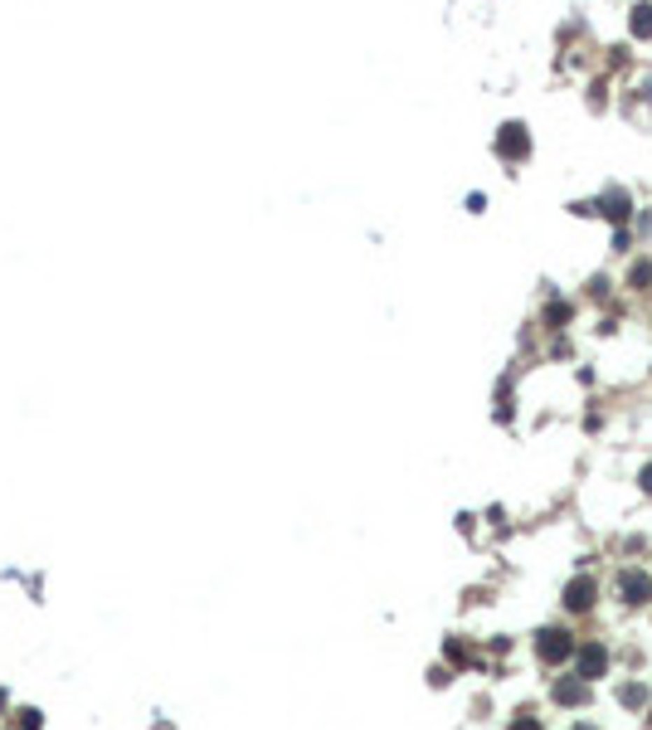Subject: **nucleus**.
<instances>
[{
	"label": "nucleus",
	"mask_w": 652,
	"mask_h": 730,
	"mask_svg": "<svg viewBox=\"0 0 652 730\" xmlns=\"http://www.w3.org/2000/svg\"><path fill=\"white\" fill-rule=\"evenodd\" d=\"M638 482H643V492H652V463L643 468V477H638Z\"/></svg>",
	"instance_id": "obj_13"
},
{
	"label": "nucleus",
	"mask_w": 652,
	"mask_h": 730,
	"mask_svg": "<svg viewBox=\"0 0 652 730\" xmlns=\"http://www.w3.org/2000/svg\"><path fill=\"white\" fill-rule=\"evenodd\" d=\"M604 214H609V219H623V214H628V200H623V190H609V200H604Z\"/></svg>",
	"instance_id": "obj_8"
},
{
	"label": "nucleus",
	"mask_w": 652,
	"mask_h": 730,
	"mask_svg": "<svg viewBox=\"0 0 652 730\" xmlns=\"http://www.w3.org/2000/svg\"><path fill=\"white\" fill-rule=\"evenodd\" d=\"M628 283H633V288H643V283H652V263H633V273H628Z\"/></svg>",
	"instance_id": "obj_10"
},
{
	"label": "nucleus",
	"mask_w": 652,
	"mask_h": 730,
	"mask_svg": "<svg viewBox=\"0 0 652 730\" xmlns=\"http://www.w3.org/2000/svg\"><path fill=\"white\" fill-rule=\"evenodd\" d=\"M574 730H594V726H574Z\"/></svg>",
	"instance_id": "obj_14"
},
{
	"label": "nucleus",
	"mask_w": 652,
	"mask_h": 730,
	"mask_svg": "<svg viewBox=\"0 0 652 730\" xmlns=\"http://www.w3.org/2000/svg\"><path fill=\"white\" fill-rule=\"evenodd\" d=\"M618 594H623V604H648V599H652V580H648V575H638V570H623Z\"/></svg>",
	"instance_id": "obj_4"
},
{
	"label": "nucleus",
	"mask_w": 652,
	"mask_h": 730,
	"mask_svg": "<svg viewBox=\"0 0 652 730\" xmlns=\"http://www.w3.org/2000/svg\"><path fill=\"white\" fill-rule=\"evenodd\" d=\"M497 151H502V161H521V156L531 151L526 122H506V127H502V136H497Z\"/></svg>",
	"instance_id": "obj_2"
},
{
	"label": "nucleus",
	"mask_w": 652,
	"mask_h": 730,
	"mask_svg": "<svg viewBox=\"0 0 652 730\" xmlns=\"http://www.w3.org/2000/svg\"><path fill=\"white\" fill-rule=\"evenodd\" d=\"M545 321H550V326L569 321V307H565V302H550V307H545Z\"/></svg>",
	"instance_id": "obj_11"
},
{
	"label": "nucleus",
	"mask_w": 652,
	"mask_h": 730,
	"mask_svg": "<svg viewBox=\"0 0 652 730\" xmlns=\"http://www.w3.org/2000/svg\"><path fill=\"white\" fill-rule=\"evenodd\" d=\"M584 696H589V682H584V677H560V682H555V701H560V706H579Z\"/></svg>",
	"instance_id": "obj_6"
},
{
	"label": "nucleus",
	"mask_w": 652,
	"mask_h": 730,
	"mask_svg": "<svg viewBox=\"0 0 652 730\" xmlns=\"http://www.w3.org/2000/svg\"><path fill=\"white\" fill-rule=\"evenodd\" d=\"M618 701H623V706H643L648 692H643V687H618Z\"/></svg>",
	"instance_id": "obj_9"
},
{
	"label": "nucleus",
	"mask_w": 652,
	"mask_h": 730,
	"mask_svg": "<svg viewBox=\"0 0 652 730\" xmlns=\"http://www.w3.org/2000/svg\"><path fill=\"white\" fill-rule=\"evenodd\" d=\"M633 34H638V39H652V5H638V10H633Z\"/></svg>",
	"instance_id": "obj_7"
},
{
	"label": "nucleus",
	"mask_w": 652,
	"mask_h": 730,
	"mask_svg": "<svg viewBox=\"0 0 652 730\" xmlns=\"http://www.w3.org/2000/svg\"><path fill=\"white\" fill-rule=\"evenodd\" d=\"M511 730H541V721L536 716H521V721H511Z\"/></svg>",
	"instance_id": "obj_12"
},
{
	"label": "nucleus",
	"mask_w": 652,
	"mask_h": 730,
	"mask_svg": "<svg viewBox=\"0 0 652 730\" xmlns=\"http://www.w3.org/2000/svg\"><path fill=\"white\" fill-rule=\"evenodd\" d=\"M609 672V652L599 647V643H589V647H579V672L574 677H584V682H594V677H604Z\"/></svg>",
	"instance_id": "obj_5"
},
{
	"label": "nucleus",
	"mask_w": 652,
	"mask_h": 730,
	"mask_svg": "<svg viewBox=\"0 0 652 730\" xmlns=\"http://www.w3.org/2000/svg\"><path fill=\"white\" fill-rule=\"evenodd\" d=\"M594 599H599V584H594L589 575H574V580L565 584V609L584 614V609H594Z\"/></svg>",
	"instance_id": "obj_3"
},
{
	"label": "nucleus",
	"mask_w": 652,
	"mask_h": 730,
	"mask_svg": "<svg viewBox=\"0 0 652 730\" xmlns=\"http://www.w3.org/2000/svg\"><path fill=\"white\" fill-rule=\"evenodd\" d=\"M536 657H541L545 667H560L565 657H574V633H565V628H541V633H536Z\"/></svg>",
	"instance_id": "obj_1"
}]
</instances>
